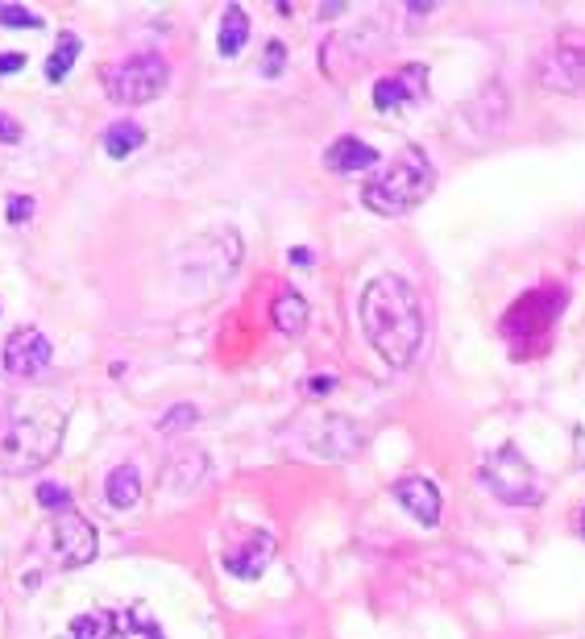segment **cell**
Wrapping results in <instances>:
<instances>
[{
    "label": "cell",
    "mask_w": 585,
    "mask_h": 639,
    "mask_svg": "<svg viewBox=\"0 0 585 639\" xmlns=\"http://www.w3.org/2000/svg\"><path fill=\"white\" fill-rule=\"evenodd\" d=\"M332 386H337V378H316L312 391H332Z\"/></svg>",
    "instance_id": "1f68e13d"
},
{
    "label": "cell",
    "mask_w": 585,
    "mask_h": 639,
    "mask_svg": "<svg viewBox=\"0 0 585 639\" xmlns=\"http://www.w3.org/2000/svg\"><path fill=\"white\" fill-rule=\"evenodd\" d=\"M195 420H200V407H191V403H175V407L158 420V428H162V432H175V428H187V424H195Z\"/></svg>",
    "instance_id": "cb8c5ba5"
},
{
    "label": "cell",
    "mask_w": 585,
    "mask_h": 639,
    "mask_svg": "<svg viewBox=\"0 0 585 639\" xmlns=\"http://www.w3.org/2000/svg\"><path fill=\"white\" fill-rule=\"evenodd\" d=\"M581 527H585V523H581Z\"/></svg>",
    "instance_id": "d6a6232c"
},
{
    "label": "cell",
    "mask_w": 585,
    "mask_h": 639,
    "mask_svg": "<svg viewBox=\"0 0 585 639\" xmlns=\"http://www.w3.org/2000/svg\"><path fill=\"white\" fill-rule=\"evenodd\" d=\"M79 34H63L59 38V46L50 50V59H46V79L50 83H63L67 75H71V67H75V59H79Z\"/></svg>",
    "instance_id": "7402d4cb"
},
{
    "label": "cell",
    "mask_w": 585,
    "mask_h": 639,
    "mask_svg": "<svg viewBox=\"0 0 585 639\" xmlns=\"http://www.w3.org/2000/svg\"><path fill=\"white\" fill-rule=\"evenodd\" d=\"M96 552H100V536L79 511H59V515H54V557H59V565L83 569V565L96 561Z\"/></svg>",
    "instance_id": "9c48e42d"
},
{
    "label": "cell",
    "mask_w": 585,
    "mask_h": 639,
    "mask_svg": "<svg viewBox=\"0 0 585 639\" xmlns=\"http://www.w3.org/2000/svg\"><path fill=\"white\" fill-rule=\"evenodd\" d=\"M0 142H5V146L21 142V121H13L9 113H0Z\"/></svg>",
    "instance_id": "83f0119b"
},
{
    "label": "cell",
    "mask_w": 585,
    "mask_h": 639,
    "mask_svg": "<svg viewBox=\"0 0 585 639\" xmlns=\"http://www.w3.org/2000/svg\"><path fill=\"white\" fill-rule=\"evenodd\" d=\"M283 63H287V46L283 42H266V63H262V75L266 79H278V75H283Z\"/></svg>",
    "instance_id": "4316f807"
},
{
    "label": "cell",
    "mask_w": 585,
    "mask_h": 639,
    "mask_svg": "<svg viewBox=\"0 0 585 639\" xmlns=\"http://www.w3.org/2000/svg\"><path fill=\"white\" fill-rule=\"evenodd\" d=\"M38 507H46V511H71V494L63 490V486H54V482H42L38 486Z\"/></svg>",
    "instance_id": "d4e9b609"
},
{
    "label": "cell",
    "mask_w": 585,
    "mask_h": 639,
    "mask_svg": "<svg viewBox=\"0 0 585 639\" xmlns=\"http://www.w3.org/2000/svg\"><path fill=\"white\" fill-rule=\"evenodd\" d=\"M245 42H249V13L241 5H229L225 17H220V46L216 50L225 54V59H237Z\"/></svg>",
    "instance_id": "ffe728a7"
},
{
    "label": "cell",
    "mask_w": 585,
    "mask_h": 639,
    "mask_svg": "<svg viewBox=\"0 0 585 639\" xmlns=\"http://www.w3.org/2000/svg\"><path fill=\"white\" fill-rule=\"evenodd\" d=\"M561 303H565V295L556 291V287H540V291H527L523 299H515L511 303V312L503 316V332L511 341H532V337H540V332H548L552 328V320L561 316Z\"/></svg>",
    "instance_id": "ba28073f"
},
{
    "label": "cell",
    "mask_w": 585,
    "mask_h": 639,
    "mask_svg": "<svg viewBox=\"0 0 585 639\" xmlns=\"http://www.w3.org/2000/svg\"><path fill=\"white\" fill-rule=\"evenodd\" d=\"M21 67H25V54H0V75L21 71Z\"/></svg>",
    "instance_id": "f1b7e54d"
},
{
    "label": "cell",
    "mask_w": 585,
    "mask_h": 639,
    "mask_svg": "<svg viewBox=\"0 0 585 639\" xmlns=\"http://www.w3.org/2000/svg\"><path fill=\"white\" fill-rule=\"evenodd\" d=\"M270 320L274 328L283 332V337H299L303 328H308V299H303L299 291H278L274 303H270Z\"/></svg>",
    "instance_id": "e0dca14e"
},
{
    "label": "cell",
    "mask_w": 585,
    "mask_h": 639,
    "mask_svg": "<svg viewBox=\"0 0 585 639\" xmlns=\"http://www.w3.org/2000/svg\"><path fill=\"white\" fill-rule=\"evenodd\" d=\"M407 9H411V13H415V17H424V13H432V9H436V5H424V0H411V5H407Z\"/></svg>",
    "instance_id": "4dcf8cb0"
},
{
    "label": "cell",
    "mask_w": 585,
    "mask_h": 639,
    "mask_svg": "<svg viewBox=\"0 0 585 639\" xmlns=\"http://www.w3.org/2000/svg\"><path fill=\"white\" fill-rule=\"evenodd\" d=\"M63 639H166V635H162V627L150 610L142 602H133V606L88 610V615L71 619Z\"/></svg>",
    "instance_id": "8992f818"
},
{
    "label": "cell",
    "mask_w": 585,
    "mask_h": 639,
    "mask_svg": "<svg viewBox=\"0 0 585 639\" xmlns=\"http://www.w3.org/2000/svg\"><path fill=\"white\" fill-rule=\"evenodd\" d=\"M536 83L544 92H585V38L581 34H565L556 38L540 59H536Z\"/></svg>",
    "instance_id": "52a82bcc"
},
{
    "label": "cell",
    "mask_w": 585,
    "mask_h": 639,
    "mask_svg": "<svg viewBox=\"0 0 585 639\" xmlns=\"http://www.w3.org/2000/svg\"><path fill=\"white\" fill-rule=\"evenodd\" d=\"M324 162H328V171L357 175V171H370V166L378 162V150H374V146H366V142H361V137L345 133V137H337V142L328 146Z\"/></svg>",
    "instance_id": "9a60e30c"
},
{
    "label": "cell",
    "mask_w": 585,
    "mask_h": 639,
    "mask_svg": "<svg viewBox=\"0 0 585 639\" xmlns=\"http://www.w3.org/2000/svg\"><path fill=\"white\" fill-rule=\"evenodd\" d=\"M482 486L507 507H536L544 498V486L536 478L532 461H527L515 444H503V449L482 461Z\"/></svg>",
    "instance_id": "5b68a950"
},
{
    "label": "cell",
    "mask_w": 585,
    "mask_h": 639,
    "mask_svg": "<svg viewBox=\"0 0 585 639\" xmlns=\"http://www.w3.org/2000/svg\"><path fill=\"white\" fill-rule=\"evenodd\" d=\"M395 498L407 507V515H411L415 523H424V527H436L440 515H444V498H440V490H436L432 478H420V474L399 478V482H395Z\"/></svg>",
    "instance_id": "4fadbf2b"
},
{
    "label": "cell",
    "mask_w": 585,
    "mask_h": 639,
    "mask_svg": "<svg viewBox=\"0 0 585 639\" xmlns=\"http://www.w3.org/2000/svg\"><path fill=\"white\" fill-rule=\"evenodd\" d=\"M465 117H469V125L478 129L482 137L494 133V129H503V125H498V121H507V92H503V83H486V88L478 92V100H469Z\"/></svg>",
    "instance_id": "2e32d148"
},
{
    "label": "cell",
    "mask_w": 585,
    "mask_h": 639,
    "mask_svg": "<svg viewBox=\"0 0 585 639\" xmlns=\"http://www.w3.org/2000/svg\"><path fill=\"white\" fill-rule=\"evenodd\" d=\"M166 79H171V67H166L162 54L142 50V54H129V59H117L104 67V92L113 96L117 104H150L162 96Z\"/></svg>",
    "instance_id": "277c9868"
},
{
    "label": "cell",
    "mask_w": 585,
    "mask_h": 639,
    "mask_svg": "<svg viewBox=\"0 0 585 639\" xmlns=\"http://www.w3.org/2000/svg\"><path fill=\"white\" fill-rule=\"evenodd\" d=\"M270 561H274V536L258 532V527H249L241 540H233L225 552H220V565H225V573H233L241 581L262 577Z\"/></svg>",
    "instance_id": "7c38bea8"
},
{
    "label": "cell",
    "mask_w": 585,
    "mask_h": 639,
    "mask_svg": "<svg viewBox=\"0 0 585 639\" xmlns=\"http://www.w3.org/2000/svg\"><path fill=\"white\" fill-rule=\"evenodd\" d=\"M0 25H9V30H38L42 17L25 5H0Z\"/></svg>",
    "instance_id": "603a6c76"
},
{
    "label": "cell",
    "mask_w": 585,
    "mask_h": 639,
    "mask_svg": "<svg viewBox=\"0 0 585 639\" xmlns=\"http://www.w3.org/2000/svg\"><path fill=\"white\" fill-rule=\"evenodd\" d=\"M63 432H67V411L59 407H38L0 432V474L21 478L34 469L50 465L63 449Z\"/></svg>",
    "instance_id": "7a4b0ae2"
},
{
    "label": "cell",
    "mask_w": 585,
    "mask_h": 639,
    "mask_svg": "<svg viewBox=\"0 0 585 639\" xmlns=\"http://www.w3.org/2000/svg\"><path fill=\"white\" fill-rule=\"evenodd\" d=\"M204 469H208L204 453L183 449L179 457H171V465H166V486H171V490H191L195 482L204 478Z\"/></svg>",
    "instance_id": "44dd1931"
},
{
    "label": "cell",
    "mask_w": 585,
    "mask_h": 639,
    "mask_svg": "<svg viewBox=\"0 0 585 639\" xmlns=\"http://www.w3.org/2000/svg\"><path fill=\"white\" fill-rule=\"evenodd\" d=\"M104 154L108 158H129L133 150H142V142H146V129L137 125V121H129V117H121V121H113L104 129Z\"/></svg>",
    "instance_id": "d6986e66"
},
{
    "label": "cell",
    "mask_w": 585,
    "mask_h": 639,
    "mask_svg": "<svg viewBox=\"0 0 585 639\" xmlns=\"http://www.w3.org/2000/svg\"><path fill=\"white\" fill-rule=\"evenodd\" d=\"M428 96V67L424 63H407L395 75H382L374 83V108L378 113H395V108L420 104Z\"/></svg>",
    "instance_id": "8fae6325"
},
{
    "label": "cell",
    "mask_w": 585,
    "mask_h": 639,
    "mask_svg": "<svg viewBox=\"0 0 585 639\" xmlns=\"http://www.w3.org/2000/svg\"><path fill=\"white\" fill-rule=\"evenodd\" d=\"M312 449L328 461H341V457H353L361 449V428L345 415H328L320 420V428L312 432Z\"/></svg>",
    "instance_id": "5bb4252c"
},
{
    "label": "cell",
    "mask_w": 585,
    "mask_h": 639,
    "mask_svg": "<svg viewBox=\"0 0 585 639\" xmlns=\"http://www.w3.org/2000/svg\"><path fill=\"white\" fill-rule=\"evenodd\" d=\"M104 498L113 511H133L142 503V474H137L133 465H117L113 474L104 478Z\"/></svg>",
    "instance_id": "ac0fdd59"
},
{
    "label": "cell",
    "mask_w": 585,
    "mask_h": 639,
    "mask_svg": "<svg viewBox=\"0 0 585 639\" xmlns=\"http://www.w3.org/2000/svg\"><path fill=\"white\" fill-rule=\"evenodd\" d=\"M436 187V171L420 146H407L382 175L361 183V204L378 216H403L411 208H420Z\"/></svg>",
    "instance_id": "3957f363"
},
{
    "label": "cell",
    "mask_w": 585,
    "mask_h": 639,
    "mask_svg": "<svg viewBox=\"0 0 585 639\" xmlns=\"http://www.w3.org/2000/svg\"><path fill=\"white\" fill-rule=\"evenodd\" d=\"M50 341H46V332L38 328H17L9 332V341H5V353H0V361H5V374L13 378H42L46 366H50Z\"/></svg>",
    "instance_id": "30bf717a"
},
{
    "label": "cell",
    "mask_w": 585,
    "mask_h": 639,
    "mask_svg": "<svg viewBox=\"0 0 585 639\" xmlns=\"http://www.w3.org/2000/svg\"><path fill=\"white\" fill-rule=\"evenodd\" d=\"M349 5H345V0H328V5H320V17L328 21V17H341Z\"/></svg>",
    "instance_id": "f546056e"
},
{
    "label": "cell",
    "mask_w": 585,
    "mask_h": 639,
    "mask_svg": "<svg viewBox=\"0 0 585 639\" xmlns=\"http://www.w3.org/2000/svg\"><path fill=\"white\" fill-rule=\"evenodd\" d=\"M5 216H9V225H25V220L34 216V200L21 196V191H13V196L5 200Z\"/></svg>",
    "instance_id": "484cf974"
},
{
    "label": "cell",
    "mask_w": 585,
    "mask_h": 639,
    "mask_svg": "<svg viewBox=\"0 0 585 639\" xmlns=\"http://www.w3.org/2000/svg\"><path fill=\"white\" fill-rule=\"evenodd\" d=\"M361 328H366V341L374 345V353L386 366H411L424 349V299L403 274H378L361 291Z\"/></svg>",
    "instance_id": "6da1fadb"
}]
</instances>
